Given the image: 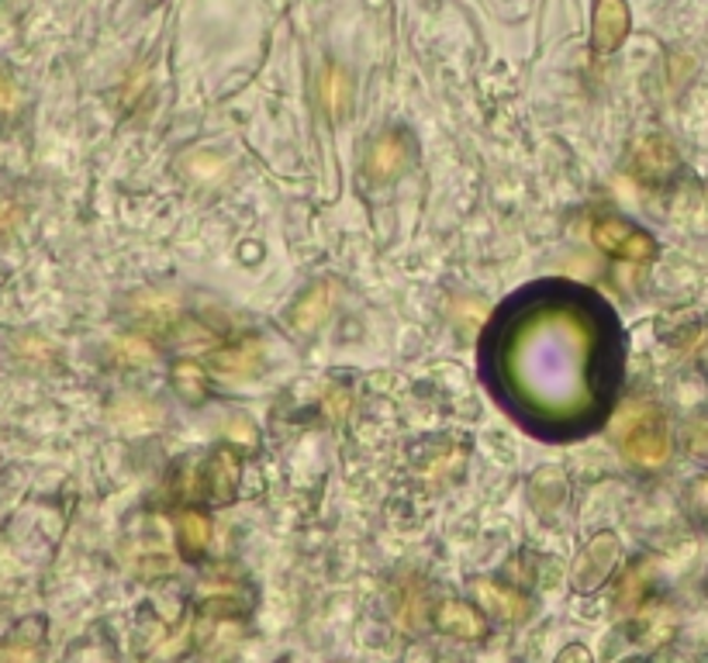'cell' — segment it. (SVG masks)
<instances>
[{
	"label": "cell",
	"instance_id": "6da1fadb",
	"mask_svg": "<svg viewBox=\"0 0 708 663\" xmlns=\"http://www.w3.org/2000/svg\"><path fill=\"white\" fill-rule=\"evenodd\" d=\"M591 239H594V246H599L602 253H608L615 259H626V263H650L657 256L653 235L629 225V221H623V218L594 221Z\"/></svg>",
	"mask_w": 708,
	"mask_h": 663
},
{
	"label": "cell",
	"instance_id": "7a4b0ae2",
	"mask_svg": "<svg viewBox=\"0 0 708 663\" xmlns=\"http://www.w3.org/2000/svg\"><path fill=\"white\" fill-rule=\"evenodd\" d=\"M615 563H618V539L612 533H599L581 549L578 563H573V573H570L573 591H584V594L599 591L608 581Z\"/></svg>",
	"mask_w": 708,
	"mask_h": 663
},
{
	"label": "cell",
	"instance_id": "3957f363",
	"mask_svg": "<svg viewBox=\"0 0 708 663\" xmlns=\"http://www.w3.org/2000/svg\"><path fill=\"white\" fill-rule=\"evenodd\" d=\"M623 446H626V456L639 463V467H660L671 456V439L653 411L632 418V426L623 432Z\"/></svg>",
	"mask_w": 708,
	"mask_h": 663
},
{
	"label": "cell",
	"instance_id": "277c9868",
	"mask_svg": "<svg viewBox=\"0 0 708 663\" xmlns=\"http://www.w3.org/2000/svg\"><path fill=\"white\" fill-rule=\"evenodd\" d=\"M411 163V142L402 136V131H387V136L373 139L370 152H367V173L373 181H394L402 176Z\"/></svg>",
	"mask_w": 708,
	"mask_h": 663
},
{
	"label": "cell",
	"instance_id": "5b68a950",
	"mask_svg": "<svg viewBox=\"0 0 708 663\" xmlns=\"http://www.w3.org/2000/svg\"><path fill=\"white\" fill-rule=\"evenodd\" d=\"M632 173H636L643 184H663V181H671V176L677 173V152L671 149L668 139L647 136L643 142L636 146Z\"/></svg>",
	"mask_w": 708,
	"mask_h": 663
},
{
	"label": "cell",
	"instance_id": "8992f818",
	"mask_svg": "<svg viewBox=\"0 0 708 663\" xmlns=\"http://www.w3.org/2000/svg\"><path fill=\"white\" fill-rule=\"evenodd\" d=\"M626 32H629V11L623 0H599V8H594V49L599 53L618 49Z\"/></svg>",
	"mask_w": 708,
	"mask_h": 663
},
{
	"label": "cell",
	"instance_id": "52a82bcc",
	"mask_svg": "<svg viewBox=\"0 0 708 663\" xmlns=\"http://www.w3.org/2000/svg\"><path fill=\"white\" fill-rule=\"evenodd\" d=\"M205 491L211 501L218 504H229L239 491V460L229 450H218L208 460V470H205Z\"/></svg>",
	"mask_w": 708,
	"mask_h": 663
},
{
	"label": "cell",
	"instance_id": "ba28073f",
	"mask_svg": "<svg viewBox=\"0 0 708 663\" xmlns=\"http://www.w3.org/2000/svg\"><path fill=\"white\" fill-rule=\"evenodd\" d=\"M436 623L439 629L453 636V639H480L484 632H488V623H484V615L471 605H463V602H446L439 608L436 615Z\"/></svg>",
	"mask_w": 708,
	"mask_h": 663
},
{
	"label": "cell",
	"instance_id": "9c48e42d",
	"mask_svg": "<svg viewBox=\"0 0 708 663\" xmlns=\"http://www.w3.org/2000/svg\"><path fill=\"white\" fill-rule=\"evenodd\" d=\"M332 312V287L328 283H315L298 298L294 312H291V325L298 332H315Z\"/></svg>",
	"mask_w": 708,
	"mask_h": 663
},
{
	"label": "cell",
	"instance_id": "30bf717a",
	"mask_svg": "<svg viewBox=\"0 0 708 663\" xmlns=\"http://www.w3.org/2000/svg\"><path fill=\"white\" fill-rule=\"evenodd\" d=\"M477 598L488 605L498 618H504V623H519V618H525V598H522V594H515L512 588H504V584L477 581Z\"/></svg>",
	"mask_w": 708,
	"mask_h": 663
},
{
	"label": "cell",
	"instance_id": "8fae6325",
	"mask_svg": "<svg viewBox=\"0 0 708 663\" xmlns=\"http://www.w3.org/2000/svg\"><path fill=\"white\" fill-rule=\"evenodd\" d=\"M176 539H181L184 557H201L211 543V522L201 512H184L176 519Z\"/></svg>",
	"mask_w": 708,
	"mask_h": 663
},
{
	"label": "cell",
	"instance_id": "7c38bea8",
	"mask_svg": "<svg viewBox=\"0 0 708 663\" xmlns=\"http://www.w3.org/2000/svg\"><path fill=\"white\" fill-rule=\"evenodd\" d=\"M259 367V346L256 342H239L232 349L214 352V370L225 373V377H249Z\"/></svg>",
	"mask_w": 708,
	"mask_h": 663
},
{
	"label": "cell",
	"instance_id": "4fadbf2b",
	"mask_svg": "<svg viewBox=\"0 0 708 663\" xmlns=\"http://www.w3.org/2000/svg\"><path fill=\"white\" fill-rule=\"evenodd\" d=\"M173 387L176 394L184 397V402L197 405L208 397V377H205V367L194 363V360H181L173 367Z\"/></svg>",
	"mask_w": 708,
	"mask_h": 663
},
{
	"label": "cell",
	"instance_id": "5bb4252c",
	"mask_svg": "<svg viewBox=\"0 0 708 663\" xmlns=\"http://www.w3.org/2000/svg\"><path fill=\"white\" fill-rule=\"evenodd\" d=\"M352 104V83L343 70L325 73V111L332 118H346V111Z\"/></svg>",
	"mask_w": 708,
	"mask_h": 663
},
{
	"label": "cell",
	"instance_id": "9a60e30c",
	"mask_svg": "<svg viewBox=\"0 0 708 663\" xmlns=\"http://www.w3.org/2000/svg\"><path fill=\"white\" fill-rule=\"evenodd\" d=\"M650 588V563H639V567H632L626 578H623V584H618V594H615V605L623 608V612H629V608H636L639 602H643V591Z\"/></svg>",
	"mask_w": 708,
	"mask_h": 663
},
{
	"label": "cell",
	"instance_id": "2e32d148",
	"mask_svg": "<svg viewBox=\"0 0 708 663\" xmlns=\"http://www.w3.org/2000/svg\"><path fill=\"white\" fill-rule=\"evenodd\" d=\"M557 663H591V653L584 647H578V643H570V647L560 650Z\"/></svg>",
	"mask_w": 708,
	"mask_h": 663
},
{
	"label": "cell",
	"instance_id": "e0dca14e",
	"mask_svg": "<svg viewBox=\"0 0 708 663\" xmlns=\"http://www.w3.org/2000/svg\"><path fill=\"white\" fill-rule=\"evenodd\" d=\"M346 408H349V394H346V391H336V394H332L328 402H325V411H328L332 418H343Z\"/></svg>",
	"mask_w": 708,
	"mask_h": 663
},
{
	"label": "cell",
	"instance_id": "ac0fdd59",
	"mask_svg": "<svg viewBox=\"0 0 708 663\" xmlns=\"http://www.w3.org/2000/svg\"><path fill=\"white\" fill-rule=\"evenodd\" d=\"M14 86H11V80H0V111H11L14 107Z\"/></svg>",
	"mask_w": 708,
	"mask_h": 663
},
{
	"label": "cell",
	"instance_id": "d6986e66",
	"mask_svg": "<svg viewBox=\"0 0 708 663\" xmlns=\"http://www.w3.org/2000/svg\"><path fill=\"white\" fill-rule=\"evenodd\" d=\"M626 663H647V660H626Z\"/></svg>",
	"mask_w": 708,
	"mask_h": 663
}]
</instances>
